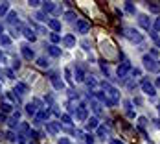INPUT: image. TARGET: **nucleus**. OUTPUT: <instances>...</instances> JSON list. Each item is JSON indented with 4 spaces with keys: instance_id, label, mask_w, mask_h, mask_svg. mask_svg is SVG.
I'll return each instance as SVG.
<instances>
[{
    "instance_id": "12",
    "label": "nucleus",
    "mask_w": 160,
    "mask_h": 144,
    "mask_svg": "<svg viewBox=\"0 0 160 144\" xmlns=\"http://www.w3.org/2000/svg\"><path fill=\"white\" fill-rule=\"evenodd\" d=\"M0 43H2V45H9L11 41H9V37H6V35H0Z\"/></svg>"
},
{
    "instance_id": "1",
    "label": "nucleus",
    "mask_w": 160,
    "mask_h": 144,
    "mask_svg": "<svg viewBox=\"0 0 160 144\" xmlns=\"http://www.w3.org/2000/svg\"><path fill=\"white\" fill-rule=\"evenodd\" d=\"M28 91H30V89H28V85H26V83H22V81H18V83L15 85V93H18V96L28 94Z\"/></svg>"
},
{
    "instance_id": "19",
    "label": "nucleus",
    "mask_w": 160,
    "mask_h": 144,
    "mask_svg": "<svg viewBox=\"0 0 160 144\" xmlns=\"http://www.w3.org/2000/svg\"><path fill=\"white\" fill-rule=\"evenodd\" d=\"M52 41H53V43H57V41H59V35H55V33H53V35H52Z\"/></svg>"
},
{
    "instance_id": "16",
    "label": "nucleus",
    "mask_w": 160,
    "mask_h": 144,
    "mask_svg": "<svg viewBox=\"0 0 160 144\" xmlns=\"http://www.w3.org/2000/svg\"><path fill=\"white\" fill-rule=\"evenodd\" d=\"M35 19H39V20H46V15H44V13H37Z\"/></svg>"
},
{
    "instance_id": "10",
    "label": "nucleus",
    "mask_w": 160,
    "mask_h": 144,
    "mask_svg": "<svg viewBox=\"0 0 160 144\" xmlns=\"http://www.w3.org/2000/svg\"><path fill=\"white\" fill-rule=\"evenodd\" d=\"M53 8H55V6H53L52 2H44V11H52Z\"/></svg>"
},
{
    "instance_id": "2",
    "label": "nucleus",
    "mask_w": 160,
    "mask_h": 144,
    "mask_svg": "<svg viewBox=\"0 0 160 144\" xmlns=\"http://www.w3.org/2000/svg\"><path fill=\"white\" fill-rule=\"evenodd\" d=\"M22 56H24V59H28V61H32V57H33V50L30 46H22Z\"/></svg>"
},
{
    "instance_id": "4",
    "label": "nucleus",
    "mask_w": 160,
    "mask_h": 144,
    "mask_svg": "<svg viewBox=\"0 0 160 144\" xmlns=\"http://www.w3.org/2000/svg\"><path fill=\"white\" fill-rule=\"evenodd\" d=\"M8 20H9V24H20V22H18V17H17L15 11H9V15H8Z\"/></svg>"
},
{
    "instance_id": "13",
    "label": "nucleus",
    "mask_w": 160,
    "mask_h": 144,
    "mask_svg": "<svg viewBox=\"0 0 160 144\" xmlns=\"http://www.w3.org/2000/svg\"><path fill=\"white\" fill-rule=\"evenodd\" d=\"M46 128H48L50 133H55V131H57V126H55V124H46Z\"/></svg>"
},
{
    "instance_id": "9",
    "label": "nucleus",
    "mask_w": 160,
    "mask_h": 144,
    "mask_svg": "<svg viewBox=\"0 0 160 144\" xmlns=\"http://www.w3.org/2000/svg\"><path fill=\"white\" fill-rule=\"evenodd\" d=\"M26 111L30 113V115H35V105H33V104H28V105H26Z\"/></svg>"
},
{
    "instance_id": "15",
    "label": "nucleus",
    "mask_w": 160,
    "mask_h": 144,
    "mask_svg": "<svg viewBox=\"0 0 160 144\" xmlns=\"http://www.w3.org/2000/svg\"><path fill=\"white\" fill-rule=\"evenodd\" d=\"M72 43H74V39H72V37H66V39H64V45H66V46H70Z\"/></svg>"
},
{
    "instance_id": "3",
    "label": "nucleus",
    "mask_w": 160,
    "mask_h": 144,
    "mask_svg": "<svg viewBox=\"0 0 160 144\" xmlns=\"http://www.w3.org/2000/svg\"><path fill=\"white\" fill-rule=\"evenodd\" d=\"M22 33H24V37H26V39H30V41H35V33H33L32 28H24V30H22Z\"/></svg>"
},
{
    "instance_id": "14",
    "label": "nucleus",
    "mask_w": 160,
    "mask_h": 144,
    "mask_svg": "<svg viewBox=\"0 0 160 144\" xmlns=\"http://www.w3.org/2000/svg\"><path fill=\"white\" fill-rule=\"evenodd\" d=\"M78 28H79V32H87V24H85V22H79Z\"/></svg>"
},
{
    "instance_id": "18",
    "label": "nucleus",
    "mask_w": 160,
    "mask_h": 144,
    "mask_svg": "<svg viewBox=\"0 0 160 144\" xmlns=\"http://www.w3.org/2000/svg\"><path fill=\"white\" fill-rule=\"evenodd\" d=\"M8 139H9V141H15V133L9 131V133H8Z\"/></svg>"
},
{
    "instance_id": "5",
    "label": "nucleus",
    "mask_w": 160,
    "mask_h": 144,
    "mask_svg": "<svg viewBox=\"0 0 160 144\" xmlns=\"http://www.w3.org/2000/svg\"><path fill=\"white\" fill-rule=\"evenodd\" d=\"M0 107H2V111H4V113H11V109H13V105H11L9 102H4Z\"/></svg>"
},
{
    "instance_id": "22",
    "label": "nucleus",
    "mask_w": 160,
    "mask_h": 144,
    "mask_svg": "<svg viewBox=\"0 0 160 144\" xmlns=\"http://www.w3.org/2000/svg\"><path fill=\"white\" fill-rule=\"evenodd\" d=\"M0 76H2V70H0Z\"/></svg>"
},
{
    "instance_id": "7",
    "label": "nucleus",
    "mask_w": 160,
    "mask_h": 144,
    "mask_svg": "<svg viewBox=\"0 0 160 144\" xmlns=\"http://www.w3.org/2000/svg\"><path fill=\"white\" fill-rule=\"evenodd\" d=\"M37 65L44 68V67H48V59H46V57H39V59H37Z\"/></svg>"
},
{
    "instance_id": "20",
    "label": "nucleus",
    "mask_w": 160,
    "mask_h": 144,
    "mask_svg": "<svg viewBox=\"0 0 160 144\" xmlns=\"http://www.w3.org/2000/svg\"><path fill=\"white\" fill-rule=\"evenodd\" d=\"M4 59H6V57H4V54H2V52H0V63H2V61H4Z\"/></svg>"
},
{
    "instance_id": "11",
    "label": "nucleus",
    "mask_w": 160,
    "mask_h": 144,
    "mask_svg": "<svg viewBox=\"0 0 160 144\" xmlns=\"http://www.w3.org/2000/svg\"><path fill=\"white\" fill-rule=\"evenodd\" d=\"M50 26H52L53 30H59V28H61V24H59L57 20H50Z\"/></svg>"
},
{
    "instance_id": "21",
    "label": "nucleus",
    "mask_w": 160,
    "mask_h": 144,
    "mask_svg": "<svg viewBox=\"0 0 160 144\" xmlns=\"http://www.w3.org/2000/svg\"><path fill=\"white\" fill-rule=\"evenodd\" d=\"M2 32H4V28H2V24H0V33H2Z\"/></svg>"
},
{
    "instance_id": "8",
    "label": "nucleus",
    "mask_w": 160,
    "mask_h": 144,
    "mask_svg": "<svg viewBox=\"0 0 160 144\" xmlns=\"http://www.w3.org/2000/svg\"><path fill=\"white\" fill-rule=\"evenodd\" d=\"M8 9H9V4H8V2H4V4H0V17L4 15V13H6Z\"/></svg>"
},
{
    "instance_id": "6",
    "label": "nucleus",
    "mask_w": 160,
    "mask_h": 144,
    "mask_svg": "<svg viewBox=\"0 0 160 144\" xmlns=\"http://www.w3.org/2000/svg\"><path fill=\"white\" fill-rule=\"evenodd\" d=\"M48 52L52 54V56H55V57H57V56H61V50H59V48H55V46H48Z\"/></svg>"
},
{
    "instance_id": "17",
    "label": "nucleus",
    "mask_w": 160,
    "mask_h": 144,
    "mask_svg": "<svg viewBox=\"0 0 160 144\" xmlns=\"http://www.w3.org/2000/svg\"><path fill=\"white\" fill-rule=\"evenodd\" d=\"M39 4H41V2H39V0H30V6H33V8H37V6H39Z\"/></svg>"
}]
</instances>
